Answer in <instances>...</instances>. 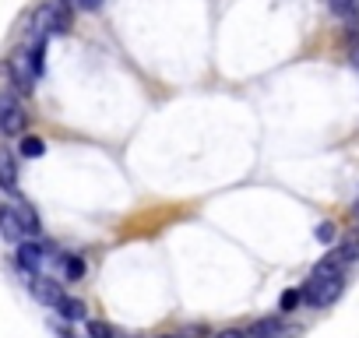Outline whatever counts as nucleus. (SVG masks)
Masks as SVG:
<instances>
[{"instance_id":"1","label":"nucleus","mask_w":359,"mask_h":338,"mask_svg":"<svg viewBox=\"0 0 359 338\" xmlns=\"http://www.w3.org/2000/svg\"><path fill=\"white\" fill-rule=\"evenodd\" d=\"M74 25V11L67 0H46V4L32 15L29 22V39L32 43H46L50 36H64Z\"/></svg>"},{"instance_id":"2","label":"nucleus","mask_w":359,"mask_h":338,"mask_svg":"<svg viewBox=\"0 0 359 338\" xmlns=\"http://www.w3.org/2000/svg\"><path fill=\"white\" fill-rule=\"evenodd\" d=\"M341 289H345V275H320V271H310V278H306V285H303L299 292H303V303H306V306L324 310V306H331V303L341 296Z\"/></svg>"},{"instance_id":"3","label":"nucleus","mask_w":359,"mask_h":338,"mask_svg":"<svg viewBox=\"0 0 359 338\" xmlns=\"http://www.w3.org/2000/svg\"><path fill=\"white\" fill-rule=\"evenodd\" d=\"M25 120H29V113L22 109V102L15 95H0V134H8V137L22 134Z\"/></svg>"},{"instance_id":"4","label":"nucleus","mask_w":359,"mask_h":338,"mask_svg":"<svg viewBox=\"0 0 359 338\" xmlns=\"http://www.w3.org/2000/svg\"><path fill=\"white\" fill-rule=\"evenodd\" d=\"M46 261H50V250L39 247L36 240H22V243H18V268H22V271L39 275V268H43Z\"/></svg>"},{"instance_id":"5","label":"nucleus","mask_w":359,"mask_h":338,"mask_svg":"<svg viewBox=\"0 0 359 338\" xmlns=\"http://www.w3.org/2000/svg\"><path fill=\"white\" fill-rule=\"evenodd\" d=\"M32 296L39 299V303H46V306H57L67 292H64V285L57 282V278H46V275H32Z\"/></svg>"},{"instance_id":"6","label":"nucleus","mask_w":359,"mask_h":338,"mask_svg":"<svg viewBox=\"0 0 359 338\" xmlns=\"http://www.w3.org/2000/svg\"><path fill=\"white\" fill-rule=\"evenodd\" d=\"M0 187L4 191H18V158L8 144H0Z\"/></svg>"},{"instance_id":"7","label":"nucleus","mask_w":359,"mask_h":338,"mask_svg":"<svg viewBox=\"0 0 359 338\" xmlns=\"http://www.w3.org/2000/svg\"><path fill=\"white\" fill-rule=\"evenodd\" d=\"M0 236L11 240V243L25 240V229H22V219H18L15 205H0Z\"/></svg>"},{"instance_id":"8","label":"nucleus","mask_w":359,"mask_h":338,"mask_svg":"<svg viewBox=\"0 0 359 338\" xmlns=\"http://www.w3.org/2000/svg\"><path fill=\"white\" fill-rule=\"evenodd\" d=\"M282 334H292L282 324V317H261V320H254L247 327V338H282Z\"/></svg>"},{"instance_id":"9","label":"nucleus","mask_w":359,"mask_h":338,"mask_svg":"<svg viewBox=\"0 0 359 338\" xmlns=\"http://www.w3.org/2000/svg\"><path fill=\"white\" fill-rule=\"evenodd\" d=\"M64 320H85V313H88V306H85V299H78V296H64L57 306H53Z\"/></svg>"},{"instance_id":"10","label":"nucleus","mask_w":359,"mask_h":338,"mask_svg":"<svg viewBox=\"0 0 359 338\" xmlns=\"http://www.w3.org/2000/svg\"><path fill=\"white\" fill-rule=\"evenodd\" d=\"M15 212H18V219H22V229H25V240H32V236H39V215L25 205V201H15Z\"/></svg>"},{"instance_id":"11","label":"nucleus","mask_w":359,"mask_h":338,"mask_svg":"<svg viewBox=\"0 0 359 338\" xmlns=\"http://www.w3.org/2000/svg\"><path fill=\"white\" fill-rule=\"evenodd\" d=\"M331 254H334L341 264H352V261H359V229H355L352 236H345V240H341V243H338Z\"/></svg>"},{"instance_id":"12","label":"nucleus","mask_w":359,"mask_h":338,"mask_svg":"<svg viewBox=\"0 0 359 338\" xmlns=\"http://www.w3.org/2000/svg\"><path fill=\"white\" fill-rule=\"evenodd\" d=\"M18 151H22V158H43L46 155V141L36 137V134H25L22 144H18Z\"/></svg>"},{"instance_id":"13","label":"nucleus","mask_w":359,"mask_h":338,"mask_svg":"<svg viewBox=\"0 0 359 338\" xmlns=\"http://www.w3.org/2000/svg\"><path fill=\"white\" fill-rule=\"evenodd\" d=\"M81 275H85V257L64 254V278H67V282H78Z\"/></svg>"},{"instance_id":"14","label":"nucleus","mask_w":359,"mask_h":338,"mask_svg":"<svg viewBox=\"0 0 359 338\" xmlns=\"http://www.w3.org/2000/svg\"><path fill=\"white\" fill-rule=\"evenodd\" d=\"M299 303H303V292H299V289H285V292L278 296V310H282V313H292Z\"/></svg>"},{"instance_id":"15","label":"nucleus","mask_w":359,"mask_h":338,"mask_svg":"<svg viewBox=\"0 0 359 338\" xmlns=\"http://www.w3.org/2000/svg\"><path fill=\"white\" fill-rule=\"evenodd\" d=\"M88 338H116V331L106 320H88Z\"/></svg>"},{"instance_id":"16","label":"nucleus","mask_w":359,"mask_h":338,"mask_svg":"<svg viewBox=\"0 0 359 338\" xmlns=\"http://www.w3.org/2000/svg\"><path fill=\"white\" fill-rule=\"evenodd\" d=\"M313 236H317L320 243H334V236H338V229H334V222H320V226L313 229Z\"/></svg>"},{"instance_id":"17","label":"nucleus","mask_w":359,"mask_h":338,"mask_svg":"<svg viewBox=\"0 0 359 338\" xmlns=\"http://www.w3.org/2000/svg\"><path fill=\"white\" fill-rule=\"evenodd\" d=\"M327 4H331V11H334V15H352L359 0H327Z\"/></svg>"},{"instance_id":"18","label":"nucleus","mask_w":359,"mask_h":338,"mask_svg":"<svg viewBox=\"0 0 359 338\" xmlns=\"http://www.w3.org/2000/svg\"><path fill=\"white\" fill-rule=\"evenodd\" d=\"M74 8H81V11H99L102 8V0H71Z\"/></svg>"},{"instance_id":"19","label":"nucleus","mask_w":359,"mask_h":338,"mask_svg":"<svg viewBox=\"0 0 359 338\" xmlns=\"http://www.w3.org/2000/svg\"><path fill=\"white\" fill-rule=\"evenodd\" d=\"M215 338H247V331H240V327H222Z\"/></svg>"},{"instance_id":"20","label":"nucleus","mask_w":359,"mask_h":338,"mask_svg":"<svg viewBox=\"0 0 359 338\" xmlns=\"http://www.w3.org/2000/svg\"><path fill=\"white\" fill-rule=\"evenodd\" d=\"M352 64L359 67V39H355V46H352Z\"/></svg>"},{"instance_id":"21","label":"nucleus","mask_w":359,"mask_h":338,"mask_svg":"<svg viewBox=\"0 0 359 338\" xmlns=\"http://www.w3.org/2000/svg\"><path fill=\"white\" fill-rule=\"evenodd\" d=\"M162 338H184V334H162Z\"/></svg>"}]
</instances>
